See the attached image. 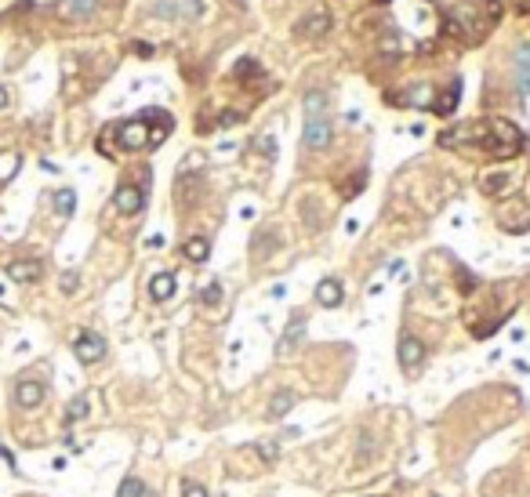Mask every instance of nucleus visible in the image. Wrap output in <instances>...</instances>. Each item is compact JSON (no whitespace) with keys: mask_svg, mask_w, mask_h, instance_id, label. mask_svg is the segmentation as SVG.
<instances>
[{"mask_svg":"<svg viewBox=\"0 0 530 497\" xmlns=\"http://www.w3.org/2000/svg\"><path fill=\"white\" fill-rule=\"evenodd\" d=\"M458 138L469 135L479 149H487V156L494 160H508V156H516L523 149V135H520V127L516 124H508V120H479V124H465L461 131H454Z\"/></svg>","mask_w":530,"mask_h":497,"instance_id":"obj_1","label":"nucleus"},{"mask_svg":"<svg viewBox=\"0 0 530 497\" xmlns=\"http://www.w3.org/2000/svg\"><path fill=\"white\" fill-rule=\"evenodd\" d=\"M106 135H113L117 146H120L124 153H138V149H146V146H156V135L149 131L146 113L135 117V120H124V124H117V127H109Z\"/></svg>","mask_w":530,"mask_h":497,"instance_id":"obj_2","label":"nucleus"},{"mask_svg":"<svg viewBox=\"0 0 530 497\" xmlns=\"http://www.w3.org/2000/svg\"><path fill=\"white\" fill-rule=\"evenodd\" d=\"M73 352H76V360L84 367H91V363H99L106 356V338L94 334V330H80L73 338Z\"/></svg>","mask_w":530,"mask_h":497,"instance_id":"obj_3","label":"nucleus"},{"mask_svg":"<svg viewBox=\"0 0 530 497\" xmlns=\"http://www.w3.org/2000/svg\"><path fill=\"white\" fill-rule=\"evenodd\" d=\"M396 356H399V367L404 374H417L425 363V345L414 338V334H399V345H396Z\"/></svg>","mask_w":530,"mask_h":497,"instance_id":"obj_4","label":"nucleus"},{"mask_svg":"<svg viewBox=\"0 0 530 497\" xmlns=\"http://www.w3.org/2000/svg\"><path fill=\"white\" fill-rule=\"evenodd\" d=\"M44 381H33V378H22V381H15V407H22V410H33L44 403Z\"/></svg>","mask_w":530,"mask_h":497,"instance_id":"obj_5","label":"nucleus"},{"mask_svg":"<svg viewBox=\"0 0 530 497\" xmlns=\"http://www.w3.org/2000/svg\"><path fill=\"white\" fill-rule=\"evenodd\" d=\"M301 142L309 149H324L331 146V117H309L301 127Z\"/></svg>","mask_w":530,"mask_h":497,"instance_id":"obj_6","label":"nucleus"},{"mask_svg":"<svg viewBox=\"0 0 530 497\" xmlns=\"http://www.w3.org/2000/svg\"><path fill=\"white\" fill-rule=\"evenodd\" d=\"M113 207H117L120 214H138L142 207H146V189H142V185H127V182H124V185L113 192Z\"/></svg>","mask_w":530,"mask_h":497,"instance_id":"obj_7","label":"nucleus"},{"mask_svg":"<svg viewBox=\"0 0 530 497\" xmlns=\"http://www.w3.org/2000/svg\"><path fill=\"white\" fill-rule=\"evenodd\" d=\"M301 338H305V316L295 312L291 323H287V330H283V338H280V345H276V356H291V348H295Z\"/></svg>","mask_w":530,"mask_h":497,"instance_id":"obj_8","label":"nucleus"},{"mask_svg":"<svg viewBox=\"0 0 530 497\" xmlns=\"http://www.w3.org/2000/svg\"><path fill=\"white\" fill-rule=\"evenodd\" d=\"M342 298H345V291H342V283L338 280H320L316 283V301H320V305H324V309H338L342 305Z\"/></svg>","mask_w":530,"mask_h":497,"instance_id":"obj_9","label":"nucleus"},{"mask_svg":"<svg viewBox=\"0 0 530 497\" xmlns=\"http://www.w3.org/2000/svg\"><path fill=\"white\" fill-rule=\"evenodd\" d=\"M8 276H11L15 283H37V280L44 276V265H40L37 258H29V262H11V265H8Z\"/></svg>","mask_w":530,"mask_h":497,"instance_id":"obj_10","label":"nucleus"},{"mask_svg":"<svg viewBox=\"0 0 530 497\" xmlns=\"http://www.w3.org/2000/svg\"><path fill=\"white\" fill-rule=\"evenodd\" d=\"M295 403H298V396H295L291 389H280V392H272V399H269V414H265V418L280 421V418H287V410H291Z\"/></svg>","mask_w":530,"mask_h":497,"instance_id":"obj_11","label":"nucleus"},{"mask_svg":"<svg viewBox=\"0 0 530 497\" xmlns=\"http://www.w3.org/2000/svg\"><path fill=\"white\" fill-rule=\"evenodd\" d=\"M149 298H153V301L174 298V276H171V272H156V276L149 280Z\"/></svg>","mask_w":530,"mask_h":497,"instance_id":"obj_12","label":"nucleus"},{"mask_svg":"<svg viewBox=\"0 0 530 497\" xmlns=\"http://www.w3.org/2000/svg\"><path fill=\"white\" fill-rule=\"evenodd\" d=\"M182 254L189 262H207V254H211V239L207 236H192V239H185V247H182Z\"/></svg>","mask_w":530,"mask_h":497,"instance_id":"obj_13","label":"nucleus"},{"mask_svg":"<svg viewBox=\"0 0 530 497\" xmlns=\"http://www.w3.org/2000/svg\"><path fill=\"white\" fill-rule=\"evenodd\" d=\"M99 0H62V15L66 19H91Z\"/></svg>","mask_w":530,"mask_h":497,"instance_id":"obj_14","label":"nucleus"},{"mask_svg":"<svg viewBox=\"0 0 530 497\" xmlns=\"http://www.w3.org/2000/svg\"><path fill=\"white\" fill-rule=\"evenodd\" d=\"M301 109H305V120L309 117H327V94L324 91H309L301 99Z\"/></svg>","mask_w":530,"mask_h":497,"instance_id":"obj_15","label":"nucleus"},{"mask_svg":"<svg viewBox=\"0 0 530 497\" xmlns=\"http://www.w3.org/2000/svg\"><path fill=\"white\" fill-rule=\"evenodd\" d=\"M327 26H331V19H327L324 11H316V15H309V22L298 26V37H320Z\"/></svg>","mask_w":530,"mask_h":497,"instance_id":"obj_16","label":"nucleus"},{"mask_svg":"<svg viewBox=\"0 0 530 497\" xmlns=\"http://www.w3.org/2000/svg\"><path fill=\"white\" fill-rule=\"evenodd\" d=\"M117 497H153V490L142 483L138 475H127L124 483H120V490H117Z\"/></svg>","mask_w":530,"mask_h":497,"instance_id":"obj_17","label":"nucleus"},{"mask_svg":"<svg viewBox=\"0 0 530 497\" xmlns=\"http://www.w3.org/2000/svg\"><path fill=\"white\" fill-rule=\"evenodd\" d=\"M88 410H91L88 396H73V399H69V407H66V425L84 421V418H88Z\"/></svg>","mask_w":530,"mask_h":497,"instance_id":"obj_18","label":"nucleus"},{"mask_svg":"<svg viewBox=\"0 0 530 497\" xmlns=\"http://www.w3.org/2000/svg\"><path fill=\"white\" fill-rule=\"evenodd\" d=\"M55 211H58L62 218H69V214L76 211V192H73V189H58V192H55Z\"/></svg>","mask_w":530,"mask_h":497,"instance_id":"obj_19","label":"nucleus"},{"mask_svg":"<svg viewBox=\"0 0 530 497\" xmlns=\"http://www.w3.org/2000/svg\"><path fill=\"white\" fill-rule=\"evenodd\" d=\"M360 446H356V461L360 464H367L371 461V454H374V439H371V432H360V439H356Z\"/></svg>","mask_w":530,"mask_h":497,"instance_id":"obj_20","label":"nucleus"},{"mask_svg":"<svg viewBox=\"0 0 530 497\" xmlns=\"http://www.w3.org/2000/svg\"><path fill=\"white\" fill-rule=\"evenodd\" d=\"M254 450H258V457L265 461V464H272L280 457V446H276V439H262V443H254Z\"/></svg>","mask_w":530,"mask_h":497,"instance_id":"obj_21","label":"nucleus"},{"mask_svg":"<svg viewBox=\"0 0 530 497\" xmlns=\"http://www.w3.org/2000/svg\"><path fill=\"white\" fill-rule=\"evenodd\" d=\"M218 301H222V283L215 280V283H207L200 291V305H218Z\"/></svg>","mask_w":530,"mask_h":497,"instance_id":"obj_22","label":"nucleus"},{"mask_svg":"<svg viewBox=\"0 0 530 497\" xmlns=\"http://www.w3.org/2000/svg\"><path fill=\"white\" fill-rule=\"evenodd\" d=\"M454 106H458V80H454L451 94H443V99L436 102V113H440V117H447V113H454Z\"/></svg>","mask_w":530,"mask_h":497,"instance_id":"obj_23","label":"nucleus"},{"mask_svg":"<svg viewBox=\"0 0 530 497\" xmlns=\"http://www.w3.org/2000/svg\"><path fill=\"white\" fill-rule=\"evenodd\" d=\"M15 171H19V156H15V153H4V156H0V182H8Z\"/></svg>","mask_w":530,"mask_h":497,"instance_id":"obj_24","label":"nucleus"},{"mask_svg":"<svg viewBox=\"0 0 530 497\" xmlns=\"http://www.w3.org/2000/svg\"><path fill=\"white\" fill-rule=\"evenodd\" d=\"M502 189H508V174H490L483 182V192H490V196H497Z\"/></svg>","mask_w":530,"mask_h":497,"instance_id":"obj_25","label":"nucleus"},{"mask_svg":"<svg viewBox=\"0 0 530 497\" xmlns=\"http://www.w3.org/2000/svg\"><path fill=\"white\" fill-rule=\"evenodd\" d=\"M182 497H211V494H207V487L197 483V479H185V483H182Z\"/></svg>","mask_w":530,"mask_h":497,"instance_id":"obj_26","label":"nucleus"},{"mask_svg":"<svg viewBox=\"0 0 530 497\" xmlns=\"http://www.w3.org/2000/svg\"><path fill=\"white\" fill-rule=\"evenodd\" d=\"M58 287H62V291H66V294H73L76 291V287H80V276H76V272L69 269V272H62V280H58Z\"/></svg>","mask_w":530,"mask_h":497,"instance_id":"obj_27","label":"nucleus"},{"mask_svg":"<svg viewBox=\"0 0 530 497\" xmlns=\"http://www.w3.org/2000/svg\"><path fill=\"white\" fill-rule=\"evenodd\" d=\"M8 102H11V94H8V87H0V109H8Z\"/></svg>","mask_w":530,"mask_h":497,"instance_id":"obj_28","label":"nucleus"}]
</instances>
